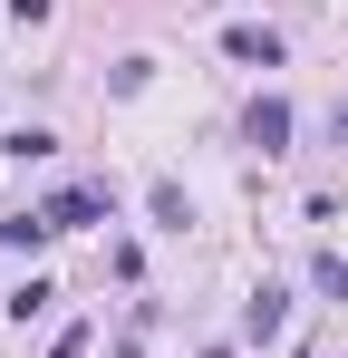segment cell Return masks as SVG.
<instances>
[{"instance_id": "obj_1", "label": "cell", "mask_w": 348, "mask_h": 358, "mask_svg": "<svg viewBox=\"0 0 348 358\" xmlns=\"http://www.w3.org/2000/svg\"><path fill=\"white\" fill-rule=\"evenodd\" d=\"M39 223H49V233H87V223H107V194H97V184H58L49 203H39Z\"/></svg>"}, {"instance_id": "obj_2", "label": "cell", "mask_w": 348, "mask_h": 358, "mask_svg": "<svg viewBox=\"0 0 348 358\" xmlns=\"http://www.w3.org/2000/svg\"><path fill=\"white\" fill-rule=\"evenodd\" d=\"M242 136H252L261 155H281V145H290V97H252V117H242Z\"/></svg>"}, {"instance_id": "obj_3", "label": "cell", "mask_w": 348, "mask_h": 358, "mask_svg": "<svg viewBox=\"0 0 348 358\" xmlns=\"http://www.w3.org/2000/svg\"><path fill=\"white\" fill-rule=\"evenodd\" d=\"M223 49H232L242 68H281V29H252V20H232V29H223Z\"/></svg>"}, {"instance_id": "obj_4", "label": "cell", "mask_w": 348, "mask_h": 358, "mask_svg": "<svg viewBox=\"0 0 348 358\" xmlns=\"http://www.w3.org/2000/svg\"><path fill=\"white\" fill-rule=\"evenodd\" d=\"M281 320H290L281 291H252V310H242V329H252V339H281Z\"/></svg>"}, {"instance_id": "obj_5", "label": "cell", "mask_w": 348, "mask_h": 358, "mask_svg": "<svg viewBox=\"0 0 348 358\" xmlns=\"http://www.w3.org/2000/svg\"><path fill=\"white\" fill-rule=\"evenodd\" d=\"M29 242H49V223H39V213H10V223H0V252H29Z\"/></svg>"}, {"instance_id": "obj_6", "label": "cell", "mask_w": 348, "mask_h": 358, "mask_svg": "<svg viewBox=\"0 0 348 358\" xmlns=\"http://www.w3.org/2000/svg\"><path fill=\"white\" fill-rule=\"evenodd\" d=\"M203 358H232V349H203Z\"/></svg>"}, {"instance_id": "obj_7", "label": "cell", "mask_w": 348, "mask_h": 358, "mask_svg": "<svg viewBox=\"0 0 348 358\" xmlns=\"http://www.w3.org/2000/svg\"><path fill=\"white\" fill-rule=\"evenodd\" d=\"M339 136H348V107H339Z\"/></svg>"}]
</instances>
